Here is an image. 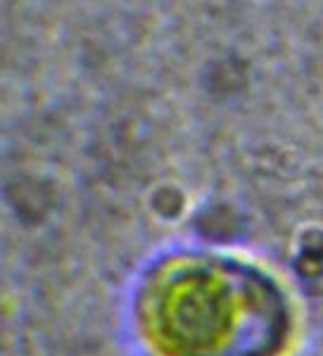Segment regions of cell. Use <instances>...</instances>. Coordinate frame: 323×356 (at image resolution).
Masks as SVG:
<instances>
[{
    "label": "cell",
    "instance_id": "6da1fadb",
    "mask_svg": "<svg viewBox=\"0 0 323 356\" xmlns=\"http://www.w3.org/2000/svg\"><path fill=\"white\" fill-rule=\"evenodd\" d=\"M155 328L176 356H269L283 312L267 283L226 266L169 278L155 297Z\"/></svg>",
    "mask_w": 323,
    "mask_h": 356
}]
</instances>
